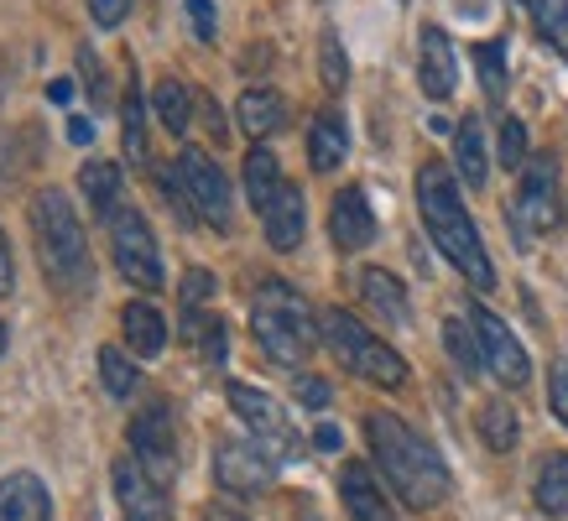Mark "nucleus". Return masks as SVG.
Listing matches in <instances>:
<instances>
[{"instance_id":"obj_13","label":"nucleus","mask_w":568,"mask_h":521,"mask_svg":"<svg viewBox=\"0 0 568 521\" xmlns=\"http://www.w3.org/2000/svg\"><path fill=\"white\" fill-rule=\"evenodd\" d=\"M110 486H115V501H121V517L125 521H173V505H168V490L156 486L152 474L121 453L110 464Z\"/></svg>"},{"instance_id":"obj_9","label":"nucleus","mask_w":568,"mask_h":521,"mask_svg":"<svg viewBox=\"0 0 568 521\" xmlns=\"http://www.w3.org/2000/svg\"><path fill=\"white\" fill-rule=\"evenodd\" d=\"M178 183H183V198H189L193 219H204L224 235V229L235 225V204H230V177L220 173V162L199 146L178 156Z\"/></svg>"},{"instance_id":"obj_44","label":"nucleus","mask_w":568,"mask_h":521,"mask_svg":"<svg viewBox=\"0 0 568 521\" xmlns=\"http://www.w3.org/2000/svg\"><path fill=\"white\" fill-rule=\"evenodd\" d=\"M313 443H318V449H339V428H334V422H324V428L313 433Z\"/></svg>"},{"instance_id":"obj_48","label":"nucleus","mask_w":568,"mask_h":521,"mask_svg":"<svg viewBox=\"0 0 568 521\" xmlns=\"http://www.w3.org/2000/svg\"><path fill=\"white\" fill-rule=\"evenodd\" d=\"M517 6H532V0H517Z\"/></svg>"},{"instance_id":"obj_34","label":"nucleus","mask_w":568,"mask_h":521,"mask_svg":"<svg viewBox=\"0 0 568 521\" xmlns=\"http://www.w3.org/2000/svg\"><path fill=\"white\" fill-rule=\"evenodd\" d=\"M475 69H480V89L490 100H506V42H480L475 48Z\"/></svg>"},{"instance_id":"obj_18","label":"nucleus","mask_w":568,"mask_h":521,"mask_svg":"<svg viewBox=\"0 0 568 521\" xmlns=\"http://www.w3.org/2000/svg\"><path fill=\"white\" fill-rule=\"evenodd\" d=\"M349 156V125L339 110H318L308 125V162L313 173H334L339 162Z\"/></svg>"},{"instance_id":"obj_7","label":"nucleus","mask_w":568,"mask_h":521,"mask_svg":"<svg viewBox=\"0 0 568 521\" xmlns=\"http://www.w3.org/2000/svg\"><path fill=\"white\" fill-rule=\"evenodd\" d=\"M552 225H558V156L537 152L521 167L517 198H511V229H517V245H532Z\"/></svg>"},{"instance_id":"obj_6","label":"nucleus","mask_w":568,"mask_h":521,"mask_svg":"<svg viewBox=\"0 0 568 521\" xmlns=\"http://www.w3.org/2000/svg\"><path fill=\"white\" fill-rule=\"evenodd\" d=\"M224 397H230L235 417L251 428V438H256L272 459H297V453H303V438H297L293 417H287V407H282L272 391H261V386H251V381H230Z\"/></svg>"},{"instance_id":"obj_38","label":"nucleus","mask_w":568,"mask_h":521,"mask_svg":"<svg viewBox=\"0 0 568 521\" xmlns=\"http://www.w3.org/2000/svg\"><path fill=\"white\" fill-rule=\"evenodd\" d=\"M89 17L100 32H115L125 17H131V0H89Z\"/></svg>"},{"instance_id":"obj_16","label":"nucleus","mask_w":568,"mask_h":521,"mask_svg":"<svg viewBox=\"0 0 568 521\" xmlns=\"http://www.w3.org/2000/svg\"><path fill=\"white\" fill-rule=\"evenodd\" d=\"M339 501H345L349 521H396L392 496L381 490L376 469L361 464V459H349V464L339 469Z\"/></svg>"},{"instance_id":"obj_24","label":"nucleus","mask_w":568,"mask_h":521,"mask_svg":"<svg viewBox=\"0 0 568 521\" xmlns=\"http://www.w3.org/2000/svg\"><path fill=\"white\" fill-rule=\"evenodd\" d=\"M454 167H459V177H465L469 188H485V177H490V156H485L480 115H465L459 131H454Z\"/></svg>"},{"instance_id":"obj_11","label":"nucleus","mask_w":568,"mask_h":521,"mask_svg":"<svg viewBox=\"0 0 568 521\" xmlns=\"http://www.w3.org/2000/svg\"><path fill=\"white\" fill-rule=\"evenodd\" d=\"M214 480H220V490L251 501V496H261L276 480V459L261 449L256 438H220V449H214Z\"/></svg>"},{"instance_id":"obj_35","label":"nucleus","mask_w":568,"mask_h":521,"mask_svg":"<svg viewBox=\"0 0 568 521\" xmlns=\"http://www.w3.org/2000/svg\"><path fill=\"white\" fill-rule=\"evenodd\" d=\"M527 125L517 121V115H506V121H500V162H506V167H511V173H521V167H527Z\"/></svg>"},{"instance_id":"obj_25","label":"nucleus","mask_w":568,"mask_h":521,"mask_svg":"<svg viewBox=\"0 0 568 521\" xmlns=\"http://www.w3.org/2000/svg\"><path fill=\"white\" fill-rule=\"evenodd\" d=\"M282 183H287V177H282V162H276L272 146H266V141L251 146V152H245V198L256 204V214L282 193Z\"/></svg>"},{"instance_id":"obj_4","label":"nucleus","mask_w":568,"mask_h":521,"mask_svg":"<svg viewBox=\"0 0 568 521\" xmlns=\"http://www.w3.org/2000/svg\"><path fill=\"white\" fill-rule=\"evenodd\" d=\"M251 334L266 349V360L282 370L308 365L313 345H318V324H313L308 297L297 293L287 277H266L251 297Z\"/></svg>"},{"instance_id":"obj_10","label":"nucleus","mask_w":568,"mask_h":521,"mask_svg":"<svg viewBox=\"0 0 568 521\" xmlns=\"http://www.w3.org/2000/svg\"><path fill=\"white\" fill-rule=\"evenodd\" d=\"M131 459H136L156 486H168L178 474V422L168 401H146L131 417Z\"/></svg>"},{"instance_id":"obj_27","label":"nucleus","mask_w":568,"mask_h":521,"mask_svg":"<svg viewBox=\"0 0 568 521\" xmlns=\"http://www.w3.org/2000/svg\"><path fill=\"white\" fill-rule=\"evenodd\" d=\"M152 110H156V121H162V131H168V136H183V131L193 125V94L178 84L173 73L152 89Z\"/></svg>"},{"instance_id":"obj_5","label":"nucleus","mask_w":568,"mask_h":521,"mask_svg":"<svg viewBox=\"0 0 568 521\" xmlns=\"http://www.w3.org/2000/svg\"><path fill=\"white\" fill-rule=\"evenodd\" d=\"M318 334H324V345L334 349V360L345 365L349 376H361V381L381 386V391H396V386H407V360L396 355L386 339L365 329L355 313L345 308H328L318 318Z\"/></svg>"},{"instance_id":"obj_29","label":"nucleus","mask_w":568,"mask_h":521,"mask_svg":"<svg viewBox=\"0 0 568 521\" xmlns=\"http://www.w3.org/2000/svg\"><path fill=\"white\" fill-rule=\"evenodd\" d=\"M532 496L542 517H568V453H552L548 464L537 469Z\"/></svg>"},{"instance_id":"obj_33","label":"nucleus","mask_w":568,"mask_h":521,"mask_svg":"<svg viewBox=\"0 0 568 521\" xmlns=\"http://www.w3.org/2000/svg\"><path fill=\"white\" fill-rule=\"evenodd\" d=\"M100 381H104V391H110V397H131V391H136V365L125 360V349H115V345H104L100 349Z\"/></svg>"},{"instance_id":"obj_20","label":"nucleus","mask_w":568,"mask_h":521,"mask_svg":"<svg viewBox=\"0 0 568 521\" xmlns=\"http://www.w3.org/2000/svg\"><path fill=\"white\" fill-rule=\"evenodd\" d=\"M235 121H241V131L261 146L272 131L287 125V100H282L276 89H245L241 104H235Z\"/></svg>"},{"instance_id":"obj_32","label":"nucleus","mask_w":568,"mask_h":521,"mask_svg":"<svg viewBox=\"0 0 568 521\" xmlns=\"http://www.w3.org/2000/svg\"><path fill=\"white\" fill-rule=\"evenodd\" d=\"M444 345H448V355H454V365H459L465 376H475V370L485 365L480 339H475V324H465V318H448L444 324Z\"/></svg>"},{"instance_id":"obj_23","label":"nucleus","mask_w":568,"mask_h":521,"mask_svg":"<svg viewBox=\"0 0 568 521\" xmlns=\"http://www.w3.org/2000/svg\"><path fill=\"white\" fill-rule=\"evenodd\" d=\"M121 334H125V345H131V355H141V360L162 355V345H168V324H162V313L152 303H125Z\"/></svg>"},{"instance_id":"obj_40","label":"nucleus","mask_w":568,"mask_h":521,"mask_svg":"<svg viewBox=\"0 0 568 521\" xmlns=\"http://www.w3.org/2000/svg\"><path fill=\"white\" fill-rule=\"evenodd\" d=\"M189 27L199 42H214V0H189Z\"/></svg>"},{"instance_id":"obj_39","label":"nucleus","mask_w":568,"mask_h":521,"mask_svg":"<svg viewBox=\"0 0 568 521\" xmlns=\"http://www.w3.org/2000/svg\"><path fill=\"white\" fill-rule=\"evenodd\" d=\"M204 297H214V277H209L204 266H193L189 277H183V308H199Z\"/></svg>"},{"instance_id":"obj_36","label":"nucleus","mask_w":568,"mask_h":521,"mask_svg":"<svg viewBox=\"0 0 568 521\" xmlns=\"http://www.w3.org/2000/svg\"><path fill=\"white\" fill-rule=\"evenodd\" d=\"M318 63H324V84L328 89H345L349 63H345V48H339V37H334V32L318 37Z\"/></svg>"},{"instance_id":"obj_37","label":"nucleus","mask_w":568,"mask_h":521,"mask_svg":"<svg viewBox=\"0 0 568 521\" xmlns=\"http://www.w3.org/2000/svg\"><path fill=\"white\" fill-rule=\"evenodd\" d=\"M548 407L568 428V360H552V370H548Z\"/></svg>"},{"instance_id":"obj_47","label":"nucleus","mask_w":568,"mask_h":521,"mask_svg":"<svg viewBox=\"0 0 568 521\" xmlns=\"http://www.w3.org/2000/svg\"><path fill=\"white\" fill-rule=\"evenodd\" d=\"M6 339H11V334H6V324H0V355H6Z\"/></svg>"},{"instance_id":"obj_19","label":"nucleus","mask_w":568,"mask_h":521,"mask_svg":"<svg viewBox=\"0 0 568 521\" xmlns=\"http://www.w3.org/2000/svg\"><path fill=\"white\" fill-rule=\"evenodd\" d=\"M52 501H48V486L37 474H6L0 480V521H48Z\"/></svg>"},{"instance_id":"obj_3","label":"nucleus","mask_w":568,"mask_h":521,"mask_svg":"<svg viewBox=\"0 0 568 521\" xmlns=\"http://www.w3.org/2000/svg\"><path fill=\"white\" fill-rule=\"evenodd\" d=\"M27 219H32V241H37V260L58 293H89L94 287V256H89L84 225L73 214L69 193L63 188H42L32 193L27 204Z\"/></svg>"},{"instance_id":"obj_14","label":"nucleus","mask_w":568,"mask_h":521,"mask_svg":"<svg viewBox=\"0 0 568 521\" xmlns=\"http://www.w3.org/2000/svg\"><path fill=\"white\" fill-rule=\"evenodd\" d=\"M417 84L428 100H448L454 84H459V58H454V42H448L444 27H423L417 37Z\"/></svg>"},{"instance_id":"obj_30","label":"nucleus","mask_w":568,"mask_h":521,"mask_svg":"<svg viewBox=\"0 0 568 521\" xmlns=\"http://www.w3.org/2000/svg\"><path fill=\"white\" fill-rule=\"evenodd\" d=\"M480 438L490 453H511L521 438V422H517V407H506V401H485L480 407Z\"/></svg>"},{"instance_id":"obj_21","label":"nucleus","mask_w":568,"mask_h":521,"mask_svg":"<svg viewBox=\"0 0 568 521\" xmlns=\"http://www.w3.org/2000/svg\"><path fill=\"white\" fill-rule=\"evenodd\" d=\"M79 193L89 198V214L115 219L121 214V167L104 162V156H89L84 167H79Z\"/></svg>"},{"instance_id":"obj_42","label":"nucleus","mask_w":568,"mask_h":521,"mask_svg":"<svg viewBox=\"0 0 568 521\" xmlns=\"http://www.w3.org/2000/svg\"><path fill=\"white\" fill-rule=\"evenodd\" d=\"M11 282H17V266H11V245H6V235H0V297L11 293Z\"/></svg>"},{"instance_id":"obj_12","label":"nucleus","mask_w":568,"mask_h":521,"mask_svg":"<svg viewBox=\"0 0 568 521\" xmlns=\"http://www.w3.org/2000/svg\"><path fill=\"white\" fill-rule=\"evenodd\" d=\"M469 324H475V339H480V355L490 365V376L500 386H527L532 376V360H527V349L511 329H506V318H496L490 308H469Z\"/></svg>"},{"instance_id":"obj_26","label":"nucleus","mask_w":568,"mask_h":521,"mask_svg":"<svg viewBox=\"0 0 568 521\" xmlns=\"http://www.w3.org/2000/svg\"><path fill=\"white\" fill-rule=\"evenodd\" d=\"M121 146L131 162H146V100H141V79L136 69H131V79H125V94H121Z\"/></svg>"},{"instance_id":"obj_8","label":"nucleus","mask_w":568,"mask_h":521,"mask_svg":"<svg viewBox=\"0 0 568 521\" xmlns=\"http://www.w3.org/2000/svg\"><path fill=\"white\" fill-rule=\"evenodd\" d=\"M110 256H115V272H121L136 293H162L168 277H162V251H156L152 225L141 219V208H121L110 219Z\"/></svg>"},{"instance_id":"obj_41","label":"nucleus","mask_w":568,"mask_h":521,"mask_svg":"<svg viewBox=\"0 0 568 521\" xmlns=\"http://www.w3.org/2000/svg\"><path fill=\"white\" fill-rule=\"evenodd\" d=\"M297 401H303V407H313V412H318V407H328V381H318V376H297Z\"/></svg>"},{"instance_id":"obj_31","label":"nucleus","mask_w":568,"mask_h":521,"mask_svg":"<svg viewBox=\"0 0 568 521\" xmlns=\"http://www.w3.org/2000/svg\"><path fill=\"white\" fill-rule=\"evenodd\" d=\"M532 21L542 42L568 63V0H532Z\"/></svg>"},{"instance_id":"obj_1","label":"nucleus","mask_w":568,"mask_h":521,"mask_svg":"<svg viewBox=\"0 0 568 521\" xmlns=\"http://www.w3.org/2000/svg\"><path fill=\"white\" fill-rule=\"evenodd\" d=\"M365 443H371V459H376L381 480L396 490L402 505L433 511V505L448 501L454 480H448L444 453L433 449L413 422H402L396 412H371L365 417Z\"/></svg>"},{"instance_id":"obj_22","label":"nucleus","mask_w":568,"mask_h":521,"mask_svg":"<svg viewBox=\"0 0 568 521\" xmlns=\"http://www.w3.org/2000/svg\"><path fill=\"white\" fill-rule=\"evenodd\" d=\"M361 297L381 313V318H386V324H413V303H407V287H402L392 272H381V266H365V272H361Z\"/></svg>"},{"instance_id":"obj_45","label":"nucleus","mask_w":568,"mask_h":521,"mask_svg":"<svg viewBox=\"0 0 568 521\" xmlns=\"http://www.w3.org/2000/svg\"><path fill=\"white\" fill-rule=\"evenodd\" d=\"M209 521H245L241 511H230V505H209Z\"/></svg>"},{"instance_id":"obj_28","label":"nucleus","mask_w":568,"mask_h":521,"mask_svg":"<svg viewBox=\"0 0 568 521\" xmlns=\"http://www.w3.org/2000/svg\"><path fill=\"white\" fill-rule=\"evenodd\" d=\"M183 339L199 349V360H204V365H224V349H230V339H224V324L214 318V313L183 308Z\"/></svg>"},{"instance_id":"obj_17","label":"nucleus","mask_w":568,"mask_h":521,"mask_svg":"<svg viewBox=\"0 0 568 521\" xmlns=\"http://www.w3.org/2000/svg\"><path fill=\"white\" fill-rule=\"evenodd\" d=\"M303 225H308V208H303V188H293V183H282V193H276L272 204L261 208V229H266V241H272V251H297L303 245Z\"/></svg>"},{"instance_id":"obj_2","label":"nucleus","mask_w":568,"mask_h":521,"mask_svg":"<svg viewBox=\"0 0 568 521\" xmlns=\"http://www.w3.org/2000/svg\"><path fill=\"white\" fill-rule=\"evenodd\" d=\"M417 214H423L428 241L448 256V266L475 293H490L496 287V266H490V251H485L480 229H475L465 198H459V183H454V173H448L444 162H423L417 167Z\"/></svg>"},{"instance_id":"obj_43","label":"nucleus","mask_w":568,"mask_h":521,"mask_svg":"<svg viewBox=\"0 0 568 521\" xmlns=\"http://www.w3.org/2000/svg\"><path fill=\"white\" fill-rule=\"evenodd\" d=\"M69 136L79 141V146H84V141H94V121H84V115H73V121H69Z\"/></svg>"},{"instance_id":"obj_15","label":"nucleus","mask_w":568,"mask_h":521,"mask_svg":"<svg viewBox=\"0 0 568 521\" xmlns=\"http://www.w3.org/2000/svg\"><path fill=\"white\" fill-rule=\"evenodd\" d=\"M328 241L339 245V251H365V245L376 241V214H371V198L365 188H339L334 193V204H328Z\"/></svg>"},{"instance_id":"obj_46","label":"nucleus","mask_w":568,"mask_h":521,"mask_svg":"<svg viewBox=\"0 0 568 521\" xmlns=\"http://www.w3.org/2000/svg\"><path fill=\"white\" fill-rule=\"evenodd\" d=\"M48 94H52V100H58V104H69L73 84H69V79H58V84H52V89H48Z\"/></svg>"}]
</instances>
